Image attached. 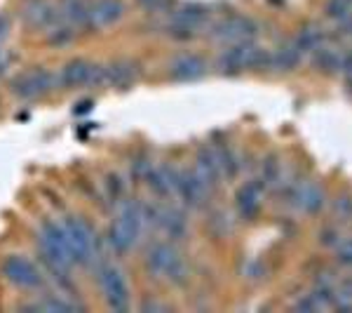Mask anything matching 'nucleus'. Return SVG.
Instances as JSON below:
<instances>
[{
    "label": "nucleus",
    "instance_id": "nucleus-1",
    "mask_svg": "<svg viewBox=\"0 0 352 313\" xmlns=\"http://www.w3.org/2000/svg\"><path fill=\"white\" fill-rule=\"evenodd\" d=\"M144 231H146L144 203L129 201L122 205L118 217L113 219L111 229H108V242H111L113 250L124 255V252L134 250L139 245Z\"/></svg>",
    "mask_w": 352,
    "mask_h": 313
},
{
    "label": "nucleus",
    "instance_id": "nucleus-2",
    "mask_svg": "<svg viewBox=\"0 0 352 313\" xmlns=\"http://www.w3.org/2000/svg\"><path fill=\"white\" fill-rule=\"evenodd\" d=\"M36 242H38V250H40L42 262L50 266V271L66 278L68 271L73 268V257H70L62 224H54V221L45 219L36 234Z\"/></svg>",
    "mask_w": 352,
    "mask_h": 313
},
{
    "label": "nucleus",
    "instance_id": "nucleus-3",
    "mask_svg": "<svg viewBox=\"0 0 352 313\" xmlns=\"http://www.w3.org/2000/svg\"><path fill=\"white\" fill-rule=\"evenodd\" d=\"M146 271L155 280H167L172 285H183L188 280V264L172 240L155 242L146 255Z\"/></svg>",
    "mask_w": 352,
    "mask_h": 313
},
{
    "label": "nucleus",
    "instance_id": "nucleus-4",
    "mask_svg": "<svg viewBox=\"0 0 352 313\" xmlns=\"http://www.w3.org/2000/svg\"><path fill=\"white\" fill-rule=\"evenodd\" d=\"M64 236H66L70 257H73V264L78 266H94V262H99V240H96L94 229L85 221L83 217H68L62 221Z\"/></svg>",
    "mask_w": 352,
    "mask_h": 313
},
{
    "label": "nucleus",
    "instance_id": "nucleus-5",
    "mask_svg": "<svg viewBox=\"0 0 352 313\" xmlns=\"http://www.w3.org/2000/svg\"><path fill=\"white\" fill-rule=\"evenodd\" d=\"M268 64H270V52L265 47H258L254 40L226 45V50L216 59L219 71L228 75L249 71V68H268Z\"/></svg>",
    "mask_w": 352,
    "mask_h": 313
},
{
    "label": "nucleus",
    "instance_id": "nucleus-6",
    "mask_svg": "<svg viewBox=\"0 0 352 313\" xmlns=\"http://www.w3.org/2000/svg\"><path fill=\"white\" fill-rule=\"evenodd\" d=\"M96 280H99L101 297H104L108 309L113 311L129 309V285L116 264L111 262L99 264V268H96Z\"/></svg>",
    "mask_w": 352,
    "mask_h": 313
},
{
    "label": "nucleus",
    "instance_id": "nucleus-7",
    "mask_svg": "<svg viewBox=\"0 0 352 313\" xmlns=\"http://www.w3.org/2000/svg\"><path fill=\"white\" fill-rule=\"evenodd\" d=\"M54 88H62L59 83V75H54L52 71L42 66L29 68V71L19 73L17 78L10 83V92L19 99H38V97L52 92Z\"/></svg>",
    "mask_w": 352,
    "mask_h": 313
},
{
    "label": "nucleus",
    "instance_id": "nucleus-8",
    "mask_svg": "<svg viewBox=\"0 0 352 313\" xmlns=\"http://www.w3.org/2000/svg\"><path fill=\"white\" fill-rule=\"evenodd\" d=\"M106 80V68L101 64H92L87 59H70L59 73V83L66 90L99 88Z\"/></svg>",
    "mask_w": 352,
    "mask_h": 313
},
{
    "label": "nucleus",
    "instance_id": "nucleus-9",
    "mask_svg": "<svg viewBox=\"0 0 352 313\" xmlns=\"http://www.w3.org/2000/svg\"><path fill=\"white\" fill-rule=\"evenodd\" d=\"M5 280L19 290H38L42 285V273L31 259L24 255H8L0 264Z\"/></svg>",
    "mask_w": 352,
    "mask_h": 313
},
{
    "label": "nucleus",
    "instance_id": "nucleus-10",
    "mask_svg": "<svg viewBox=\"0 0 352 313\" xmlns=\"http://www.w3.org/2000/svg\"><path fill=\"white\" fill-rule=\"evenodd\" d=\"M258 34V26L254 19L242 17V14H232V17L221 19L219 24L211 26V38L221 45H235V42L254 40Z\"/></svg>",
    "mask_w": 352,
    "mask_h": 313
},
{
    "label": "nucleus",
    "instance_id": "nucleus-11",
    "mask_svg": "<svg viewBox=\"0 0 352 313\" xmlns=\"http://www.w3.org/2000/svg\"><path fill=\"white\" fill-rule=\"evenodd\" d=\"M209 17V10L202 5H181L172 12L170 17V31L176 38H193L195 31H200L204 26V21Z\"/></svg>",
    "mask_w": 352,
    "mask_h": 313
},
{
    "label": "nucleus",
    "instance_id": "nucleus-12",
    "mask_svg": "<svg viewBox=\"0 0 352 313\" xmlns=\"http://www.w3.org/2000/svg\"><path fill=\"white\" fill-rule=\"evenodd\" d=\"M124 17V3L122 0H96L87 8V26L85 29L101 31L108 26L118 24Z\"/></svg>",
    "mask_w": 352,
    "mask_h": 313
},
{
    "label": "nucleus",
    "instance_id": "nucleus-13",
    "mask_svg": "<svg viewBox=\"0 0 352 313\" xmlns=\"http://www.w3.org/2000/svg\"><path fill=\"white\" fill-rule=\"evenodd\" d=\"M21 12L26 26L33 31H50L59 21V8L52 0H29Z\"/></svg>",
    "mask_w": 352,
    "mask_h": 313
},
{
    "label": "nucleus",
    "instance_id": "nucleus-14",
    "mask_svg": "<svg viewBox=\"0 0 352 313\" xmlns=\"http://www.w3.org/2000/svg\"><path fill=\"white\" fill-rule=\"evenodd\" d=\"M207 73V62L193 52H181L170 62V78L178 83H191Z\"/></svg>",
    "mask_w": 352,
    "mask_h": 313
},
{
    "label": "nucleus",
    "instance_id": "nucleus-15",
    "mask_svg": "<svg viewBox=\"0 0 352 313\" xmlns=\"http://www.w3.org/2000/svg\"><path fill=\"white\" fill-rule=\"evenodd\" d=\"M104 68H106L104 85H108V88H118V90L132 88L141 75V66H139V62H134V59H116V62H111Z\"/></svg>",
    "mask_w": 352,
    "mask_h": 313
},
{
    "label": "nucleus",
    "instance_id": "nucleus-16",
    "mask_svg": "<svg viewBox=\"0 0 352 313\" xmlns=\"http://www.w3.org/2000/svg\"><path fill=\"white\" fill-rule=\"evenodd\" d=\"M176 196L181 198L188 208H202V205L209 201L211 193L200 184V179L195 177L193 170H183L178 172V179H176Z\"/></svg>",
    "mask_w": 352,
    "mask_h": 313
},
{
    "label": "nucleus",
    "instance_id": "nucleus-17",
    "mask_svg": "<svg viewBox=\"0 0 352 313\" xmlns=\"http://www.w3.org/2000/svg\"><path fill=\"white\" fill-rule=\"evenodd\" d=\"M193 172H195V177L200 179V184L207 188L209 193L216 191L219 179H221V170H219V163H216V158H214V151H211V149H200L198 155H195Z\"/></svg>",
    "mask_w": 352,
    "mask_h": 313
},
{
    "label": "nucleus",
    "instance_id": "nucleus-18",
    "mask_svg": "<svg viewBox=\"0 0 352 313\" xmlns=\"http://www.w3.org/2000/svg\"><path fill=\"white\" fill-rule=\"evenodd\" d=\"M265 184L261 179L256 181H247L245 186L237 191V212L242 214L245 219H254L261 210V198H263Z\"/></svg>",
    "mask_w": 352,
    "mask_h": 313
},
{
    "label": "nucleus",
    "instance_id": "nucleus-19",
    "mask_svg": "<svg viewBox=\"0 0 352 313\" xmlns=\"http://www.w3.org/2000/svg\"><path fill=\"white\" fill-rule=\"evenodd\" d=\"M155 229L162 231L167 240L176 242V240H181L183 236H186L188 226H186V219H183V214L178 212V210H174V208H160L158 224H155Z\"/></svg>",
    "mask_w": 352,
    "mask_h": 313
},
{
    "label": "nucleus",
    "instance_id": "nucleus-20",
    "mask_svg": "<svg viewBox=\"0 0 352 313\" xmlns=\"http://www.w3.org/2000/svg\"><path fill=\"white\" fill-rule=\"evenodd\" d=\"M176 179H178V172L174 167H148L146 172V181L148 186L155 191V196H176Z\"/></svg>",
    "mask_w": 352,
    "mask_h": 313
},
{
    "label": "nucleus",
    "instance_id": "nucleus-21",
    "mask_svg": "<svg viewBox=\"0 0 352 313\" xmlns=\"http://www.w3.org/2000/svg\"><path fill=\"white\" fill-rule=\"evenodd\" d=\"M345 55H348V52L340 50V47H336V45H331V42L327 40L317 52H312V62H315V66L322 68L324 73L334 75V73L343 71Z\"/></svg>",
    "mask_w": 352,
    "mask_h": 313
},
{
    "label": "nucleus",
    "instance_id": "nucleus-22",
    "mask_svg": "<svg viewBox=\"0 0 352 313\" xmlns=\"http://www.w3.org/2000/svg\"><path fill=\"white\" fill-rule=\"evenodd\" d=\"M301 50L299 45H296L294 40L284 42V45H280L277 50L270 52V64L268 68H273V71L277 73H286V71H294L296 66H299L301 62Z\"/></svg>",
    "mask_w": 352,
    "mask_h": 313
},
{
    "label": "nucleus",
    "instance_id": "nucleus-23",
    "mask_svg": "<svg viewBox=\"0 0 352 313\" xmlns=\"http://www.w3.org/2000/svg\"><path fill=\"white\" fill-rule=\"evenodd\" d=\"M327 40L329 38H327V34H324V29L317 24H306L299 31V36L294 38V42L299 45L301 55H312V52H317Z\"/></svg>",
    "mask_w": 352,
    "mask_h": 313
},
{
    "label": "nucleus",
    "instance_id": "nucleus-24",
    "mask_svg": "<svg viewBox=\"0 0 352 313\" xmlns=\"http://www.w3.org/2000/svg\"><path fill=\"white\" fill-rule=\"evenodd\" d=\"M324 12H327V17L334 21L336 29H338V26L348 24L352 19V0H327Z\"/></svg>",
    "mask_w": 352,
    "mask_h": 313
},
{
    "label": "nucleus",
    "instance_id": "nucleus-25",
    "mask_svg": "<svg viewBox=\"0 0 352 313\" xmlns=\"http://www.w3.org/2000/svg\"><path fill=\"white\" fill-rule=\"evenodd\" d=\"M211 151H214V158H216V163H219L221 177H228V179H232V177L240 172L237 155L232 153L230 149H211Z\"/></svg>",
    "mask_w": 352,
    "mask_h": 313
},
{
    "label": "nucleus",
    "instance_id": "nucleus-26",
    "mask_svg": "<svg viewBox=\"0 0 352 313\" xmlns=\"http://www.w3.org/2000/svg\"><path fill=\"white\" fill-rule=\"evenodd\" d=\"M324 203H327V191H324V186L312 184L310 181V184H308V193H306V203H303V212L315 214L324 208Z\"/></svg>",
    "mask_w": 352,
    "mask_h": 313
},
{
    "label": "nucleus",
    "instance_id": "nucleus-27",
    "mask_svg": "<svg viewBox=\"0 0 352 313\" xmlns=\"http://www.w3.org/2000/svg\"><path fill=\"white\" fill-rule=\"evenodd\" d=\"M334 306L340 311L352 309V280L338 285V288H334Z\"/></svg>",
    "mask_w": 352,
    "mask_h": 313
},
{
    "label": "nucleus",
    "instance_id": "nucleus-28",
    "mask_svg": "<svg viewBox=\"0 0 352 313\" xmlns=\"http://www.w3.org/2000/svg\"><path fill=\"white\" fill-rule=\"evenodd\" d=\"M310 299L315 304V309H329V306H334V288H319V285H315V290L310 292Z\"/></svg>",
    "mask_w": 352,
    "mask_h": 313
},
{
    "label": "nucleus",
    "instance_id": "nucleus-29",
    "mask_svg": "<svg viewBox=\"0 0 352 313\" xmlns=\"http://www.w3.org/2000/svg\"><path fill=\"white\" fill-rule=\"evenodd\" d=\"M336 217L340 219H352V196H348V193H343V196L336 198Z\"/></svg>",
    "mask_w": 352,
    "mask_h": 313
},
{
    "label": "nucleus",
    "instance_id": "nucleus-30",
    "mask_svg": "<svg viewBox=\"0 0 352 313\" xmlns=\"http://www.w3.org/2000/svg\"><path fill=\"white\" fill-rule=\"evenodd\" d=\"M336 259L343 266H352V240H340L336 245Z\"/></svg>",
    "mask_w": 352,
    "mask_h": 313
},
{
    "label": "nucleus",
    "instance_id": "nucleus-31",
    "mask_svg": "<svg viewBox=\"0 0 352 313\" xmlns=\"http://www.w3.org/2000/svg\"><path fill=\"white\" fill-rule=\"evenodd\" d=\"M36 309H45V311H68V309H73V306H70L68 301L57 299V297H47V299L38 301Z\"/></svg>",
    "mask_w": 352,
    "mask_h": 313
},
{
    "label": "nucleus",
    "instance_id": "nucleus-32",
    "mask_svg": "<svg viewBox=\"0 0 352 313\" xmlns=\"http://www.w3.org/2000/svg\"><path fill=\"white\" fill-rule=\"evenodd\" d=\"M319 242H322V245H329V247H336L340 242V234L336 229H324L322 234H319Z\"/></svg>",
    "mask_w": 352,
    "mask_h": 313
},
{
    "label": "nucleus",
    "instance_id": "nucleus-33",
    "mask_svg": "<svg viewBox=\"0 0 352 313\" xmlns=\"http://www.w3.org/2000/svg\"><path fill=\"white\" fill-rule=\"evenodd\" d=\"M10 26H12V21H10V14L8 12H0V42H3L5 38H8Z\"/></svg>",
    "mask_w": 352,
    "mask_h": 313
},
{
    "label": "nucleus",
    "instance_id": "nucleus-34",
    "mask_svg": "<svg viewBox=\"0 0 352 313\" xmlns=\"http://www.w3.org/2000/svg\"><path fill=\"white\" fill-rule=\"evenodd\" d=\"M294 309H296V311H303V313H308V311H317V309H315V304H312V299H310V295H306V297H303V299L296 301Z\"/></svg>",
    "mask_w": 352,
    "mask_h": 313
},
{
    "label": "nucleus",
    "instance_id": "nucleus-35",
    "mask_svg": "<svg viewBox=\"0 0 352 313\" xmlns=\"http://www.w3.org/2000/svg\"><path fill=\"white\" fill-rule=\"evenodd\" d=\"M315 285L319 288H334V273L331 271H324L315 278Z\"/></svg>",
    "mask_w": 352,
    "mask_h": 313
},
{
    "label": "nucleus",
    "instance_id": "nucleus-36",
    "mask_svg": "<svg viewBox=\"0 0 352 313\" xmlns=\"http://www.w3.org/2000/svg\"><path fill=\"white\" fill-rule=\"evenodd\" d=\"M141 311H167V306L158 304V301H144V304H141Z\"/></svg>",
    "mask_w": 352,
    "mask_h": 313
},
{
    "label": "nucleus",
    "instance_id": "nucleus-37",
    "mask_svg": "<svg viewBox=\"0 0 352 313\" xmlns=\"http://www.w3.org/2000/svg\"><path fill=\"white\" fill-rule=\"evenodd\" d=\"M137 3L141 5V8H146V10H155V8H160L165 0H137Z\"/></svg>",
    "mask_w": 352,
    "mask_h": 313
},
{
    "label": "nucleus",
    "instance_id": "nucleus-38",
    "mask_svg": "<svg viewBox=\"0 0 352 313\" xmlns=\"http://www.w3.org/2000/svg\"><path fill=\"white\" fill-rule=\"evenodd\" d=\"M92 106H94L92 101H83V104H78V109H73V113H87Z\"/></svg>",
    "mask_w": 352,
    "mask_h": 313
}]
</instances>
